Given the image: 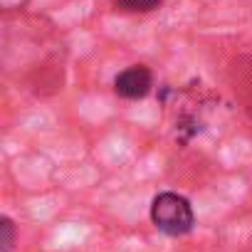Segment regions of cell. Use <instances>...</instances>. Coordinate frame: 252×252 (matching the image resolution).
I'll return each mask as SVG.
<instances>
[{"label":"cell","instance_id":"4","mask_svg":"<svg viewBox=\"0 0 252 252\" xmlns=\"http://www.w3.org/2000/svg\"><path fill=\"white\" fill-rule=\"evenodd\" d=\"M15 245V225L10 218H3L0 220V247H3V252H10Z\"/></svg>","mask_w":252,"mask_h":252},{"label":"cell","instance_id":"3","mask_svg":"<svg viewBox=\"0 0 252 252\" xmlns=\"http://www.w3.org/2000/svg\"><path fill=\"white\" fill-rule=\"evenodd\" d=\"M163 3V0H116V8L126 10V13H146L154 10Z\"/></svg>","mask_w":252,"mask_h":252},{"label":"cell","instance_id":"2","mask_svg":"<svg viewBox=\"0 0 252 252\" xmlns=\"http://www.w3.org/2000/svg\"><path fill=\"white\" fill-rule=\"evenodd\" d=\"M151 84H154V77L146 67L136 64V67H129L124 69L116 82H114V89L116 94H121L124 99H144L149 92H151Z\"/></svg>","mask_w":252,"mask_h":252},{"label":"cell","instance_id":"1","mask_svg":"<svg viewBox=\"0 0 252 252\" xmlns=\"http://www.w3.org/2000/svg\"><path fill=\"white\" fill-rule=\"evenodd\" d=\"M151 220H154V225L161 232L178 237V235H188L193 230L195 215H193L190 203L183 195H178V193H161L151 203Z\"/></svg>","mask_w":252,"mask_h":252}]
</instances>
